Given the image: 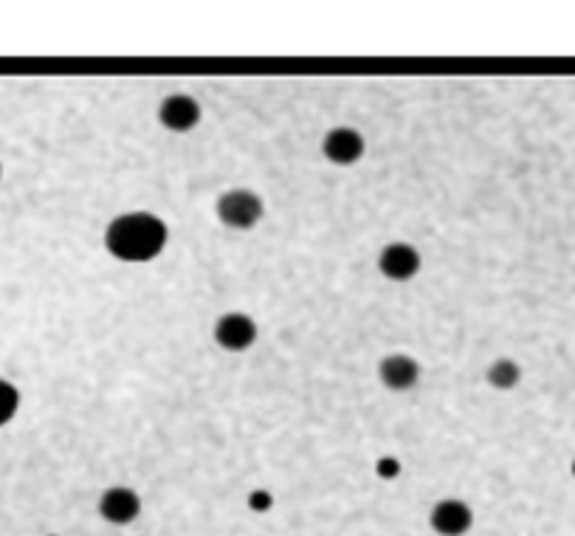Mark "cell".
<instances>
[{
    "instance_id": "8992f818",
    "label": "cell",
    "mask_w": 575,
    "mask_h": 536,
    "mask_svg": "<svg viewBox=\"0 0 575 536\" xmlns=\"http://www.w3.org/2000/svg\"><path fill=\"white\" fill-rule=\"evenodd\" d=\"M158 122L172 133H189L201 122V105L189 94H172L158 108Z\"/></svg>"
},
{
    "instance_id": "7c38bea8",
    "label": "cell",
    "mask_w": 575,
    "mask_h": 536,
    "mask_svg": "<svg viewBox=\"0 0 575 536\" xmlns=\"http://www.w3.org/2000/svg\"><path fill=\"white\" fill-rule=\"evenodd\" d=\"M271 505H274V497L268 494V491L257 489L249 494V508L251 511H257V514H265V511H271Z\"/></svg>"
},
{
    "instance_id": "7a4b0ae2",
    "label": "cell",
    "mask_w": 575,
    "mask_h": 536,
    "mask_svg": "<svg viewBox=\"0 0 575 536\" xmlns=\"http://www.w3.org/2000/svg\"><path fill=\"white\" fill-rule=\"evenodd\" d=\"M265 204L257 192L251 190H229L220 195L218 218L223 226L237 229V232H249L257 223L263 221Z\"/></svg>"
},
{
    "instance_id": "5bb4252c",
    "label": "cell",
    "mask_w": 575,
    "mask_h": 536,
    "mask_svg": "<svg viewBox=\"0 0 575 536\" xmlns=\"http://www.w3.org/2000/svg\"><path fill=\"white\" fill-rule=\"evenodd\" d=\"M573 474H575V460H573Z\"/></svg>"
},
{
    "instance_id": "277c9868",
    "label": "cell",
    "mask_w": 575,
    "mask_h": 536,
    "mask_svg": "<svg viewBox=\"0 0 575 536\" xmlns=\"http://www.w3.org/2000/svg\"><path fill=\"white\" fill-rule=\"evenodd\" d=\"M367 144H364V136L353 130V127H333L327 130L325 139H322V153H325L327 161L339 164V167H350L356 164L364 156Z\"/></svg>"
},
{
    "instance_id": "3957f363",
    "label": "cell",
    "mask_w": 575,
    "mask_h": 536,
    "mask_svg": "<svg viewBox=\"0 0 575 536\" xmlns=\"http://www.w3.org/2000/svg\"><path fill=\"white\" fill-rule=\"evenodd\" d=\"M215 342L229 353H243L257 342V322L249 314H223L215 322Z\"/></svg>"
},
{
    "instance_id": "6da1fadb",
    "label": "cell",
    "mask_w": 575,
    "mask_h": 536,
    "mask_svg": "<svg viewBox=\"0 0 575 536\" xmlns=\"http://www.w3.org/2000/svg\"><path fill=\"white\" fill-rule=\"evenodd\" d=\"M170 229L153 212H125L105 229V249L122 263H150L164 252Z\"/></svg>"
},
{
    "instance_id": "5b68a950",
    "label": "cell",
    "mask_w": 575,
    "mask_h": 536,
    "mask_svg": "<svg viewBox=\"0 0 575 536\" xmlns=\"http://www.w3.org/2000/svg\"><path fill=\"white\" fill-rule=\"evenodd\" d=\"M378 271L392 283H406L420 271V254L409 243H389L378 254Z\"/></svg>"
},
{
    "instance_id": "9a60e30c",
    "label": "cell",
    "mask_w": 575,
    "mask_h": 536,
    "mask_svg": "<svg viewBox=\"0 0 575 536\" xmlns=\"http://www.w3.org/2000/svg\"><path fill=\"white\" fill-rule=\"evenodd\" d=\"M0 173H3V170H0Z\"/></svg>"
},
{
    "instance_id": "ba28073f",
    "label": "cell",
    "mask_w": 575,
    "mask_h": 536,
    "mask_svg": "<svg viewBox=\"0 0 575 536\" xmlns=\"http://www.w3.org/2000/svg\"><path fill=\"white\" fill-rule=\"evenodd\" d=\"M432 528L440 536H463L471 531L474 525V514H471V505L463 500H440L432 508Z\"/></svg>"
},
{
    "instance_id": "8fae6325",
    "label": "cell",
    "mask_w": 575,
    "mask_h": 536,
    "mask_svg": "<svg viewBox=\"0 0 575 536\" xmlns=\"http://www.w3.org/2000/svg\"><path fill=\"white\" fill-rule=\"evenodd\" d=\"M20 407V393L12 381L0 379V426H6L17 415Z\"/></svg>"
},
{
    "instance_id": "52a82bcc",
    "label": "cell",
    "mask_w": 575,
    "mask_h": 536,
    "mask_svg": "<svg viewBox=\"0 0 575 536\" xmlns=\"http://www.w3.org/2000/svg\"><path fill=\"white\" fill-rule=\"evenodd\" d=\"M378 379L392 393H406L420 381L418 359L406 356V353H392L378 364Z\"/></svg>"
},
{
    "instance_id": "4fadbf2b",
    "label": "cell",
    "mask_w": 575,
    "mask_h": 536,
    "mask_svg": "<svg viewBox=\"0 0 575 536\" xmlns=\"http://www.w3.org/2000/svg\"><path fill=\"white\" fill-rule=\"evenodd\" d=\"M375 472H378V477H384V480H392V477L401 474V463L395 458H381L375 463Z\"/></svg>"
},
{
    "instance_id": "30bf717a",
    "label": "cell",
    "mask_w": 575,
    "mask_h": 536,
    "mask_svg": "<svg viewBox=\"0 0 575 536\" xmlns=\"http://www.w3.org/2000/svg\"><path fill=\"white\" fill-rule=\"evenodd\" d=\"M522 379V367L513 362V359H497V362L488 367V384L497 387V390H513Z\"/></svg>"
},
{
    "instance_id": "9c48e42d",
    "label": "cell",
    "mask_w": 575,
    "mask_h": 536,
    "mask_svg": "<svg viewBox=\"0 0 575 536\" xmlns=\"http://www.w3.org/2000/svg\"><path fill=\"white\" fill-rule=\"evenodd\" d=\"M99 514L113 525H130V522L139 520L141 497L133 489H125V486L108 489L99 497Z\"/></svg>"
}]
</instances>
